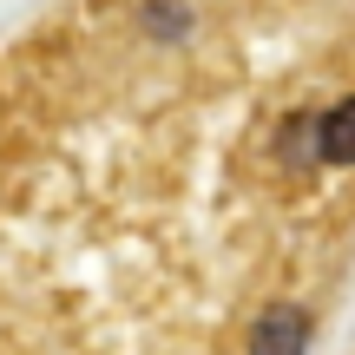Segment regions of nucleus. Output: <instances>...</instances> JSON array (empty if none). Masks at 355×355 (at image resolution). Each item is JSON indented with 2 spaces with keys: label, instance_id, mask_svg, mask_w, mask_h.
I'll return each mask as SVG.
<instances>
[{
  "label": "nucleus",
  "instance_id": "obj_2",
  "mask_svg": "<svg viewBox=\"0 0 355 355\" xmlns=\"http://www.w3.org/2000/svg\"><path fill=\"white\" fill-rule=\"evenodd\" d=\"M316 152H322V165H355V99H343L336 112H322Z\"/></svg>",
  "mask_w": 355,
  "mask_h": 355
},
{
  "label": "nucleus",
  "instance_id": "obj_1",
  "mask_svg": "<svg viewBox=\"0 0 355 355\" xmlns=\"http://www.w3.org/2000/svg\"><path fill=\"white\" fill-rule=\"evenodd\" d=\"M250 355H309V316L290 303L263 309L257 329H250Z\"/></svg>",
  "mask_w": 355,
  "mask_h": 355
}]
</instances>
